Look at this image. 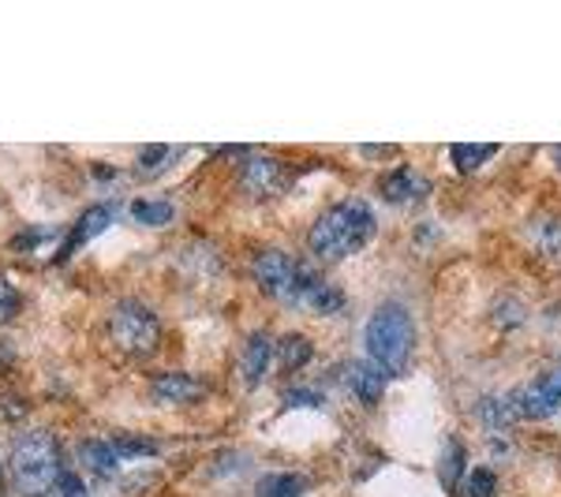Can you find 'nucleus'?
Returning <instances> with one entry per match:
<instances>
[{"label":"nucleus","instance_id":"1","mask_svg":"<svg viewBox=\"0 0 561 497\" xmlns=\"http://www.w3.org/2000/svg\"><path fill=\"white\" fill-rule=\"evenodd\" d=\"M375 229L378 224H375L370 206L348 198V203L325 210L319 221L311 224L307 247H311L314 258H322V262H341V258L356 255V251H364L367 243L375 240Z\"/></svg>","mask_w":561,"mask_h":497},{"label":"nucleus","instance_id":"2","mask_svg":"<svg viewBox=\"0 0 561 497\" xmlns=\"http://www.w3.org/2000/svg\"><path fill=\"white\" fill-rule=\"evenodd\" d=\"M415 351V322L401 303H382L367 322V356L382 374H401Z\"/></svg>","mask_w":561,"mask_h":497},{"label":"nucleus","instance_id":"3","mask_svg":"<svg viewBox=\"0 0 561 497\" xmlns=\"http://www.w3.org/2000/svg\"><path fill=\"white\" fill-rule=\"evenodd\" d=\"M60 475V446L53 434L31 430L15 441L12 449V483L23 497H45L49 490H57Z\"/></svg>","mask_w":561,"mask_h":497},{"label":"nucleus","instance_id":"4","mask_svg":"<svg viewBox=\"0 0 561 497\" xmlns=\"http://www.w3.org/2000/svg\"><path fill=\"white\" fill-rule=\"evenodd\" d=\"M251 274H255L262 292L274 296V300L293 303V307H300L307 288L319 281V274H314V269L300 266V262L288 258L285 251H262V255L255 258V266H251Z\"/></svg>","mask_w":561,"mask_h":497},{"label":"nucleus","instance_id":"5","mask_svg":"<svg viewBox=\"0 0 561 497\" xmlns=\"http://www.w3.org/2000/svg\"><path fill=\"white\" fill-rule=\"evenodd\" d=\"M108 337H113V345L121 351H128V356H150L161 340V322L147 303L124 300L108 314Z\"/></svg>","mask_w":561,"mask_h":497},{"label":"nucleus","instance_id":"6","mask_svg":"<svg viewBox=\"0 0 561 497\" xmlns=\"http://www.w3.org/2000/svg\"><path fill=\"white\" fill-rule=\"evenodd\" d=\"M513 401H517L520 419H550L561 408V359L550 370H542L536 382L513 393Z\"/></svg>","mask_w":561,"mask_h":497},{"label":"nucleus","instance_id":"7","mask_svg":"<svg viewBox=\"0 0 561 497\" xmlns=\"http://www.w3.org/2000/svg\"><path fill=\"white\" fill-rule=\"evenodd\" d=\"M240 184L255 198H274L288 187V169L277 158H251L240 173Z\"/></svg>","mask_w":561,"mask_h":497},{"label":"nucleus","instance_id":"8","mask_svg":"<svg viewBox=\"0 0 561 497\" xmlns=\"http://www.w3.org/2000/svg\"><path fill=\"white\" fill-rule=\"evenodd\" d=\"M431 195V180L412 165H401L382 176V198L393 206H415Z\"/></svg>","mask_w":561,"mask_h":497},{"label":"nucleus","instance_id":"9","mask_svg":"<svg viewBox=\"0 0 561 497\" xmlns=\"http://www.w3.org/2000/svg\"><path fill=\"white\" fill-rule=\"evenodd\" d=\"M341 378H345V390H352V396H359L364 404H375L386 390V374L370 359H352L341 367Z\"/></svg>","mask_w":561,"mask_h":497},{"label":"nucleus","instance_id":"10","mask_svg":"<svg viewBox=\"0 0 561 497\" xmlns=\"http://www.w3.org/2000/svg\"><path fill=\"white\" fill-rule=\"evenodd\" d=\"M150 393L165 404H195L203 401V382L192 374H158L150 378Z\"/></svg>","mask_w":561,"mask_h":497},{"label":"nucleus","instance_id":"11","mask_svg":"<svg viewBox=\"0 0 561 497\" xmlns=\"http://www.w3.org/2000/svg\"><path fill=\"white\" fill-rule=\"evenodd\" d=\"M108 224H113V206H94V210H87L83 217H79V224H76V229L68 232V243H65V247H60L57 262L71 258L79 247H83L87 240H94L98 232H105Z\"/></svg>","mask_w":561,"mask_h":497},{"label":"nucleus","instance_id":"12","mask_svg":"<svg viewBox=\"0 0 561 497\" xmlns=\"http://www.w3.org/2000/svg\"><path fill=\"white\" fill-rule=\"evenodd\" d=\"M476 415L483 427L491 430H510L513 423L520 419L517 412V401H513V393H497V396H483V401L476 404Z\"/></svg>","mask_w":561,"mask_h":497},{"label":"nucleus","instance_id":"13","mask_svg":"<svg viewBox=\"0 0 561 497\" xmlns=\"http://www.w3.org/2000/svg\"><path fill=\"white\" fill-rule=\"evenodd\" d=\"M270 359H274V340L266 333H255L243 348V359H240V370H243V382L248 385H259L270 370Z\"/></svg>","mask_w":561,"mask_h":497},{"label":"nucleus","instance_id":"14","mask_svg":"<svg viewBox=\"0 0 561 497\" xmlns=\"http://www.w3.org/2000/svg\"><path fill=\"white\" fill-rule=\"evenodd\" d=\"M79 460H83L87 472L98 475V478H113L116 467H121V456H116V449L108 446V441H98V438L79 446Z\"/></svg>","mask_w":561,"mask_h":497},{"label":"nucleus","instance_id":"15","mask_svg":"<svg viewBox=\"0 0 561 497\" xmlns=\"http://www.w3.org/2000/svg\"><path fill=\"white\" fill-rule=\"evenodd\" d=\"M438 483L446 494H457V486L465 483V446H460V438H449L446 446H442Z\"/></svg>","mask_w":561,"mask_h":497},{"label":"nucleus","instance_id":"16","mask_svg":"<svg viewBox=\"0 0 561 497\" xmlns=\"http://www.w3.org/2000/svg\"><path fill=\"white\" fill-rule=\"evenodd\" d=\"M311 356H314V348H311V340L300 337V333H288L285 340H277L274 345V359H280V370H300L311 363Z\"/></svg>","mask_w":561,"mask_h":497},{"label":"nucleus","instance_id":"17","mask_svg":"<svg viewBox=\"0 0 561 497\" xmlns=\"http://www.w3.org/2000/svg\"><path fill=\"white\" fill-rule=\"evenodd\" d=\"M494 142H457V147H449V158H454L457 173L472 176L479 165H486L494 158Z\"/></svg>","mask_w":561,"mask_h":497},{"label":"nucleus","instance_id":"18","mask_svg":"<svg viewBox=\"0 0 561 497\" xmlns=\"http://www.w3.org/2000/svg\"><path fill=\"white\" fill-rule=\"evenodd\" d=\"M300 307H304V311H314V314L341 311V307H345V292H341V288H333V285H325L322 277H319V281L307 288V296L300 300Z\"/></svg>","mask_w":561,"mask_h":497},{"label":"nucleus","instance_id":"19","mask_svg":"<svg viewBox=\"0 0 561 497\" xmlns=\"http://www.w3.org/2000/svg\"><path fill=\"white\" fill-rule=\"evenodd\" d=\"M131 217L142 224H169L176 217V210H173V203H165V198H135Z\"/></svg>","mask_w":561,"mask_h":497},{"label":"nucleus","instance_id":"20","mask_svg":"<svg viewBox=\"0 0 561 497\" xmlns=\"http://www.w3.org/2000/svg\"><path fill=\"white\" fill-rule=\"evenodd\" d=\"M307 490L304 475H266L259 483V497H300Z\"/></svg>","mask_w":561,"mask_h":497},{"label":"nucleus","instance_id":"21","mask_svg":"<svg viewBox=\"0 0 561 497\" xmlns=\"http://www.w3.org/2000/svg\"><path fill=\"white\" fill-rule=\"evenodd\" d=\"M531 236H536V247L542 255H561V221L558 217H539L531 224Z\"/></svg>","mask_w":561,"mask_h":497},{"label":"nucleus","instance_id":"22","mask_svg":"<svg viewBox=\"0 0 561 497\" xmlns=\"http://www.w3.org/2000/svg\"><path fill=\"white\" fill-rule=\"evenodd\" d=\"M108 446L116 449V456H153L158 453V446H153V441H147V438H131V434H116L113 441H108Z\"/></svg>","mask_w":561,"mask_h":497},{"label":"nucleus","instance_id":"23","mask_svg":"<svg viewBox=\"0 0 561 497\" xmlns=\"http://www.w3.org/2000/svg\"><path fill=\"white\" fill-rule=\"evenodd\" d=\"M468 497H494L497 490V478L491 467H476V472H468Z\"/></svg>","mask_w":561,"mask_h":497},{"label":"nucleus","instance_id":"24","mask_svg":"<svg viewBox=\"0 0 561 497\" xmlns=\"http://www.w3.org/2000/svg\"><path fill=\"white\" fill-rule=\"evenodd\" d=\"M15 311H20V292L0 277V322H8Z\"/></svg>","mask_w":561,"mask_h":497},{"label":"nucleus","instance_id":"25","mask_svg":"<svg viewBox=\"0 0 561 497\" xmlns=\"http://www.w3.org/2000/svg\"><path fill=\"white\" fill-rule=\"evenodd\" d=\"M57 494L60 497H87V486H83V478L79 475H60V483H57Z\"/></svg>","mask_w":561,"mask_h":497},{"label":"nucleus","instance_id":"26","mask_svg":"<svg viewBox=\"0 0 561 497\" xmlns=\"http://www.w3.org/2000/svg\"><path fill=\"white\" fill-rule=\"evenodd\" d=\"M169 158V147H147V153L139 158V169H158Z\"/></svg>","mask_w":561,"mask_h":497},{"label":"nucleus","instance_id":"27","mask_svg":"<svg viewBox=\"0 0 561 497\" xmlns=\"http://www.w3.org/2000/svg\"><path fill=\"white\" fill-rule=\"evenodd\" d=\"M288 404H314V408H319V404H322V396L319 393H288Z\"/></svg>","mask_w":561,"mask_h":497},{"label":"nucleus","instance_id":"28","mask_svg":"<svg viewBox=\"0 0 561 497\" xmlns=\"http://www.w3.org/2000/svg\"><path fill=\"white\" fill-rule=\"evenodd\" d=\"M38 236H45L42 229H34V232H23V236L15 240V247H20V251H23V247H38V243H42Z\"/></svg>","mask_w":561,"mask_h":497},{"label":"nucleus","instance_id":"29","mask_svg":"<svg viewBox=\"0 0 561 497\" xmlns=\"http://www.w3.org/2000/svg\"><path fill=\"white\" fill-rule=\"evenodd\" d=\"M554 161H558V169H561V147H554Z\"/></svg>","mask_w":561,"mask_h":497},{"label":"nucleus","instance_id":"30","mask_svg":"<svg viewBox=\"0 0 561 497\" xmlns=\"http://www.w3.org/2000/svg\"><path fill=\"white\" fill-rule=\"evenodd\" d=\"M0 486H4V472H0Z\"/></svg>","mask_w":561,"mask_h":497}]
</instances>
